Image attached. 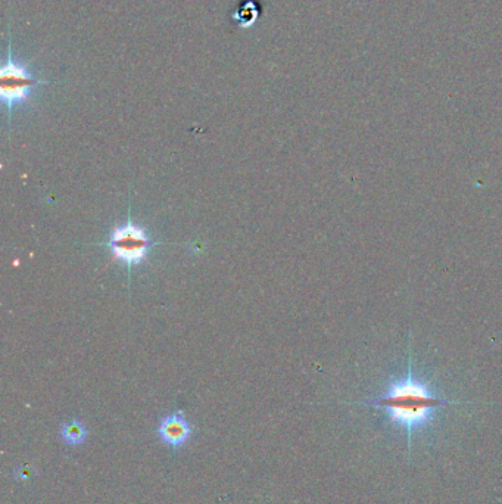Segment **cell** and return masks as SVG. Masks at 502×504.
Segmentation results:
<instances>
[{"instance_id": "cell-5", "label": "cell", "mask_w": 502, "mask_h": 504, "mask_svg": "<svg viewBox=\"0 0 502 504\" xmlns=\"http://www.w3.org/2000/svg\"><path fill=\"white\" fill-rule=\"evenodd\" d=\"M62 441L69 447H78L86 443L88 437V429L80 419H71L64 422L59 429Z\"/></svg>"}, {"instance_id": "cell-4", "label": "cell", "mask_w": 502, "mask_h": 504, "mask_svg": "<svg viewBox=\"0 0 502 504\" xmlns=\"http://www.w3.org/2000/svg\"><path fill=\"white\" fill-rule=\"evenodd\" d=\"M193 435V426L185 411L177 410L159 421L158 437L168 447L178 450L185 447Z\"/></svg>"}, {"instance_id": "cell-2", "label": "cell", "mask_w": 502, "mask_h": 504, "mask_svg": "<svg viewBox=\"0 0 502 504\" xmlns=\"http://www.w3.org/2000/svg\"><path fill=\"white\" fill-rule=\"evenodd\" d=\"M49 84L47 80L34 74L33 69L12 55V46H8L6 59L0 69V96L11 118L16 107L27 103L39 86Z\"/></svg>"}, {"instance_id": "cell-1", "label": "cell", "mask_w": 502, "mask_h": 504, "mask_svg": "<svg viewBox=\"0 0 502 504\" xmlns=\"http://www.w3.org/2000/svg\"><path fill=\"white\" fill-rule=\"evenodd\" d=\"M408 351L407 372L392 380L382 395L375 397L367 404L383 410L392 423L404 429L407 433V445L411 448L412 432L424 428L433 419L439 409L457 404L458 402L439 397L428 385V382L417 377L412 369L411 348Z\"/></svg>"}, {"instance_id": "cell-6", "label": "cell", "mask_w": 502, "mask_h": 504, "mask_svg": "<svg viewBox=\"0 0 502 504\" xmlns=\"http://www.w3.org/2000/svg\"><path fill=\"white\" fill-rule=\"evenodd\" d=\"M257 18H258L257 6H255L254 2H250V0H249V2H247V0H246V2H243V4L238 8V11H236V13H235V20L239 21L238 24H239L240 27H250V25H254L255 21H257Z\"/></svg>"}, {"instance_id": "cell-3", "label": "cell", "mask_w": 502, "mask_h": 504, "mask_svg": "<svg viewBox=\"0 0 502 504\" xmlns=\"http://www.w3.org/2000/svg\"><path fill=\"white\" fill-rule=\"evenodd\" d=\"M114 259L127 266L129 270L146 262L149 251L153 247L146 229L141 225L127 220L124 224L117 225L110 235V240L106 242Z\"/></svg>"}, {"instance_id": "cell-7", "label": "cell", "mask_w": 502, "mask_h": 504, "mask_svg": "<svg viewBox=\"0 0 502 504\" xmlns=\"http://www.w3.org/2000/svg\"><path fill=\"white\" fill-rule=\"evenodd\" d=\"M33 474H34V467L30 466V464L20 466V467H16L15 471H13V476H15L16 479H20V481H27V479H30Z\"/></svg>"}]
</instances>
